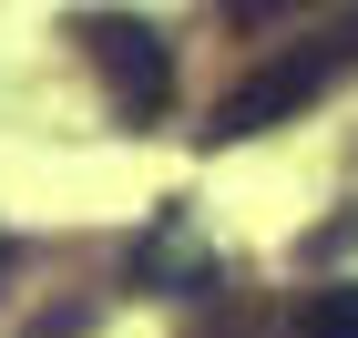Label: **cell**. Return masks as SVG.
Here are the masks:
<instances>
[{
	"label": "cell",
	"mask_w": 358,
	"mask_h": 338,
	"mask_svg": "<svg viewBox=\"0 0 358 338\" xmlns=\"http://www.w3.org/2000/svg\"><path fill=\"white\" fill-rule=\"evenodd\" d=\"M348 72H358V10H338V21H317V31H307L297 52L256 62L246 83L215 103V123H205L194 143H205V154H225V143H246V134H276V123H297L317 92H338Z\"/></svg>",
	"instance_id": "obj_1"
},
{
	"label": "cell",
	"mask_w": 358,
	"mask_h": 338,
	"mask_svg": "<svg viewBox=\"0 0 358 338\" xmlns=\"http://www.w3.org/2000/svg\"><path fill=\"white\" fill-rule=\"evenodd\" d=\"M72 41H83V62L103 72L113 123H164V103H174V52H164V31L143 21V10H83Z\"/></svg>",
	"instance_id": "obj_2"
},
{
	"label": "cell",
	"mask_w": 358,
	"mask_h": 338,
	"mask_svg": "<svg viewBox=\"0 0 358 338\" xmlns=\"http://www.w3.org/2000/svg\"><path fill=\"white\" fill-rule=\"evenodd\" d=\"M134 277L164 287V297H194V287H215V256H205V236H194L185 216H164V236L134 246Z\"/></svg>",
	"instance_id": "obj_3"
},
{
	"label": "cell",
	"mask_w": 358,
	"mask_h": 338,
	"mask_svg": "<svg viewBox=\"0 0 358 338\" xmlns=\"http://www.w3.org/2000/svg\"><path fill=\"white\" fill-rule=\"evenodd\" d=\"M287 338H358V277H328V287H307V308Z\"/></svg>",
	"instance_id": "obj_4"
},
{
	"label": "cell",
	"mask_w": 358,
	"mask_h": 338,
	"mask_svg": "<svg viewBox=\"0 0 358 338\" xmlns=\"http://www.w3.org/2000/svg\"><path fill=\"white\" fill-rule=\"evenodd\" d=\"M276 10H297V0H225V21H246V31H256V21H276Z\"/></svg>",
	"instance_id": "obj_5"
}]
</instances>
